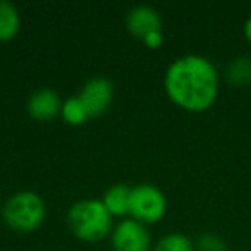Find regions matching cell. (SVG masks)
Returning <instances> with one entry per match:
<instances>
[{
  "label": "cell",
  "instance_id": "8fae6325",
  "mask_svg": "<svg viewBox=\"0 0 251 251\" xmlns=\"http://www.w3.org/2000/svg\"><path fill=\"white\" fill-rule=\"evenodd\" d=\"M227 81L236 88L251 86V57H237L227 66Z\"/></svg>",
  "mask_w": 251,
  "mask_h": 251
},
{
  "label": "cell",
  "instance_id": "5b68a950",
  "mask_svg": "<svg viewBox=\"0 0 251 251\" xmlns=\"http://www.w3.org/2000/svg\"><path fill=\"white\" fill-rule=\"evenodd\" d=\"M115 251H151V236L147 226L134 219H124L112 230Z\"/></svg>",
  "mask_w": 251,
  "mask_h": 251
},
{
  "label": "cell",
  "instance_id": "52a82bcc",
  "mask_svg": "<svg viewBox=\"0 0 251 251\" xmlns=\"http://www.w3.org/2000/svg\"><path fill=\"white\" fill-rule=\"evenodd\" d=\"M62 103L59 93L52 88H40L35 90L28 98L26 103V110H28L29 117L36 122H49L53 121L57 115H60L62 110Z\"/></svg>",
  "mask_w": 251,
  "mask_h": 251
},
{
  "label": "cell",
  "instance_id": "ba28073f",
  "mask_svg": "<svg viewBox=\"0 0 251 251\" xmlns=\"http://www.w3.org/2000/svg\"><path fill=\"white\" fill-rule=\"evenodd\" d=\"M126 28L134 38H147L151 33L162 31V18L150 5H136L126 16Z\"/></svg>",
  "mask_w": 251,
  "mask_h": 251
},
{
  "label": "cell",
  "instance_id": "9c48e42d",
  "mask_svg": "<svg viewBox=\"0 0 251 251\" xmlns=\"http://www.w3.org/2000/svg\"><path fill=\"white\" fill-rule=\"evenodd\" d=\"M131 189L126 184H114L105 191L101 203L108 210L112 217H122L129 215L131 206Z\"/></svg>",
  "mask_w": 251,
  "mask_h": 251
},
{
  "label": "cell",
  "instance_id": "2e32d148",
  "mask_svg": "<svg viewBox=\"0 0 251 251\" xmlns=\"http://www.w3.org/2000/svg\"><path fill=\"white\" fill-rule=\"evenodd\" d=\"M244 36H246V40L251 43V18H248L246 25H244Z\"/></svg>",
  "mask_w": 251,
  "mask_h": 251
},
{
  "label": "cell",
  "instance_id": "277c9868",
  "mask_svg": "<svg viewBox=\"0 0 251 251\" xmlns=\"http://www.w3.org/2000/svg\"><path fill=\"white\" fill-rule=\"evenodd\" d=\"M167 212V198L164 191L153 184H138L131 189V219L153 226L165 217Z\"/></svg>",
  "mask_w": 251,
  "mask_h": 251
},
{
  "label": "cell",
  "instance_id": "7a4b0ae2",
  "mask_svg": "<svg viewBox=\"0 0 251 251\" xmlns=\"http://www.w3.org/2000/svg\"><path fill=\"white\" fill-rule=\"evenodd\" d=\"M67 226L77 239L98 243L112 230V215L101 200H79L67 212Z\"/></svg>",
  "mask_w": 251,
  "mask_h": 251
},
{
  "label": "cell",
  "instance_id": "9a60e30c",
  "mask_svg": "<svg viewBox=\"0 0 251 251\" xmlns=\"http://www.w3.org/2000/svg\"><path fill=\"white\" fill-rule=\"evenodd\" d=\"M141 42H143V45L147 47V49L157 50V49H160V47L164 45V33H162V31L151 33V35H148L147 38H143Z\"/></svg>",
  "mask_w": 251,
  "mask_h": 251
},
{
  "label": "cell",
  "instance_id": "6da1fadb",
  "mask_svg": "<svg viewBox=\"0 0 251 251\" xmlns=\"http://www.w3.org/2000/svg\"><path fill=\"white\" fill-rule=\"evenodd\" d=\"M164 88L182 110L205 112L219 97V73L206 57L189 53L167 67Z\"/></svg>",
  "mask_w": 251,
  "mask_h": 251
},
{
  "label": "cell",
  "instance_id": "7c38bea8",
  "mask_svg": "<svg viewBox=\"0 0 251 251\" xmlns=\"http://www.w3.org/2000/svg\"><path fill=\"white\" fill-rule=\"evenodd\" d=\"M60 117L64 119V122H67L69 126H83L86 124V121L90 119L84 105L81 103L79 97H71L62 103V110H60Z\"/></svg>",
  "mask_w": 251,
  "mask_h": 251
},
{
  "label": "cell",
  "instance_id": "3957f363",
  "mask_svg": "<svg viewBox=\"0 0 251 251\" xmlns=\"http://www.w3.org/2000/svg\"><path fill=\"white\" fill-rule=\"evenodd\" d=\"M45 201L36 191H18L2 208L4 222L12 230L21 234H29L38 229L45 220Z\"/></svg>",
  "mask_w": 251,
  "mask_h": 251
},
{
  "label": "cell",
  "instance_id": "8992f818",
  "mask_svg": "<svg viewBox=\"0 0 251 251\" xmlns=\"http://www.w3.org/2000/svg\"><path fill=\"white\" fill-rule=\"evenodd\" d=\"M114 84L107 77H91L84 83V86L79 91V100L84 105L90 119L100 117L110 108L112 101H114Z\"/></svg>",
  "mask_w": 251,
  "mask_h": 251
},
{
  "label": "cell",
  "instance_id": "4fadbf2b",
  "mask_svg": "<svg viewBox=\"0 0 251 251\" xmlns=\"http://www.w3.org/2000/svg\"><path fill=\"white\" fill-rule=\"evenodd\" d=\"M151 251H196L195 243L181 232H171L164 236Z\"/></svg>",
  "mask_w": 251,
  "mask_h": 251
},
{
  "label": "cell",
  "instance_id": "30bf717a",
  "mask_svg": "<svg viewBox=\"0 0 251 251\" xmlns=\"http://www.w3.org/2000/svg\"><path fill=\"white\" fill-rule=\"evenodd\" d=\"M21 29V16L14 4L0 0V43L11 42Z\"/></svg>",
  "mask_w": 251,
  "mask_h": 251
},
{
  "label": "cell",
  "instance_id": "5bb4252c",
  "mask_svg": "<svg viewBox=\"0 0 251 251\" xmlns=\"http://www.w3.org/2000/svg\"><path fill=\"white\" fill-rule=\"evenodd\" d=\"M196 251H229L226 241L217 234H201L195 244Z\"/></svg>",
  "mask_w": 251,
  "mask_h": 251
}]
</instances>
